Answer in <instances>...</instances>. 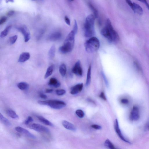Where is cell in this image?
<instances>
[{
  "mask_svg": "<svg viewBox=\"0 0 149 149\" xmlns=\"http://www.w3.org/2000/svg\"><path fill=\"white\" fill-rule=\"evenodd\" d=\"M95 18L94 16L92 14H90L87 17L84 25V34L85 37H91L94 35Z\"/></svg>",
  "mask_w": 149,
  "mask_h": 149,
  "instance_id": "1",
  "label": "cell"
},
{
  "mask_svg": "<svg viewBox=\"0 0 149 149\" xmlns=\"http://www.w3.org/2000/svg\"><path fill=\"white\" fill-rule=\"evenodd\" d=\"M100 46L99 39L96 37H92L87 40L85 44L87 52L92 53L96 52L99 49Z\"/></svg>",
  "mask_w": 149,
  "mask_h": 149,
  "instance_id": "2",
  "label": "cell"
},
{
  "mask_svg": "<svg viewBox=\"0 0 149 149\" xmlns=\"http://www.w3.org/2000/svg\"><path fill=\"white\" fill-rule=\"evenodd\" d=\"M38 103L43 105L48 106L55 109H60L65 107L66 104L64 102L60 100H51L48 101H39Z\"/></svg>",
  "mask_w": 149,
  "mask_h": 149,
  "instance_id": "3",
  "label": "cell"
},
{
  "mask_svg": "<svg viewBox=\"0 0 149 149\" xmlns=\"http://www.w3.org/2000/svg\"><path fill=\"white\" fill-rule=\"evenodd\" d=\"M75 34L73 30L68 34L63 45L65 50L68 53L72 50L75 44Z\"/></svg>",
  "mask_w": 149,
  "mask_h": 149,
  "instance_id": "4",
  "label": "cell"
},
{
  "mask_svg": "<svg viewBox=\"0 0 149 149\" xmlns=\"http://www.w3.org/2000/svg\"><path fill=\"white\" fill-rule=\"evenodd\" d=\"M108 28L111 34L112 42L114 43L118 42L119 41V37L118 34L114 29L112 26L111 22L109 19H107L106 25Z\"/></svg>",
  "mask_w": 149,
  "mask_h": 149,
  "instance_id": "5",
  "label": "cell"
},
{
  "mask_svg": "<svg viewBox=\"0 0 149 149\" xmlns=\"http://www.w3.org/2000/svg\"><path fill=\"white\" fill-rule=\"evenodd\" d=\"M30 128L39 132H44L48 134L50 133V130L46 127L41 125L34 123L30 126Z\"/></svg>",
  "mask_w": 149,
  "mask_h": 149,
  "instance_id": "6",
  "label": "cell"
},
{
  "mask_svg": "<svg viewBox=\"0 0 149 149\" xmlns=\"http://www.w3.org/2000/svg\"><path fill=\"white\" fill-rule=\"evenodd\" d=\"M140 117V111L138 107L134 106L132 109L129 116L130 120L133 121H138Z\"/></svg>",
  "mask_w": 149,
  "mask_h": 149,
  "instance_id": "7",
  "label": "cell"
},
{
  "mask_svg": "<svg viewBox=\"0 0 149 149\" xmlns=\"http://www.w3.org/2000/svg\"><path fill=\"white\" fill-rule=\"evenodd\" d=\"M114 128L116 132L117 135H118L119 138H120L122 140L124 141L126 143L131 144V143L128 140H127L123 135L122 134L120 128L118 121V120L116 119L114 124Z\"/></svg>",
  "mask_w": 149,
  "mask_h": 149,
  "instance_id": "8",
  "label": "cell"
},
{
  "mask_svg": "<svg viewBox=\"0 0 149 149\" xmlns=\"http://www.w3.org/2000/svg\"><path fill=\"white\" fill-rule=\"evenodd\" d=\"M18 30L20 31L24 36L25 42H28L31 38V35L30 31L27 27L24 25L18 28Z\"/></svg>",
  "mask_w": 149,
  "mask_h": 149,
  "instance_id": "9",
  "label": "cell"
},
{
  "mask_svg": "<svg viewBox=\"0 0 149 149\" xmlns=\"http://www.w3.org/2000/svg\"><path fill=\"white\" fill-rule=\"evenodd\" d=\"M72 72L74 74L79 76H82L83 74L82 68L81 67V62L78 60L75 64L72 70Z\"/></svg>",
  "mask_w": 149,
  "mask_h": 149,
  "instance_id": "10",
  "label": "cell"
},
{
  "mask_svg": "<svg viewBox=\"0 0 149 149\" xmlns=\"http://www.w3.org/2000/svg\"><path fill=\"white\" fill-rule=\"evenodd\" d=\"M15 129L18 132L23 134L29 138L33 139H35L36 138V137L33 134L31 133L26 129L22 127H16Z\"/></svg>",
  "mask_w": 149,
  "mask_h": 149,
  "instance_id": "11",
  "label": "cell"
},
{
  "mask_svg": "<svg viewBox=\"0 0 149 149\" xmlns=\"http://www.w3.org/2000/svg\"><path fill=\"white\" fill-rule=\"evenodd\" d=\"M101 33V35L107 38L109 42H112L110 31L106 26L102 29Z\"/></svg>",
  "mask_w": 149,
  "mask_h": 149,
  "instance_id": "12",
  "label": "cell"
},
{
  "mask_svg": "<svg viewBox=\"0 0 149 149\" xmlns=\"http://www.w3.org/2000/svg\"><path fill=\"white\" fill-rule=\"evenodd\" d=\"M83 85L82 83L77 84L71 89L70 93L72 95H75L81 92L82 90Z\"/></svg>",
  "mask_w": 149,
  "mask_h": 149,
  "instance_id": "13",
  "label": "cell"
},
{
  "mask_svg": "<svg viewBox=\"0 0 149 149\" xmlns=\"http://www.w3.org/2000/svg\"><path fill=\"white\" fill-rule=\"evenodd\" d=\"M62 37V34L59 32L56 31L51 34L48 39L51 41H56L60 39Z\"/></svg>",
  "mask_w": 149,
  "mask_h": 149,
  "instance_id": "14",
  "label": "cell"
},
{
  "mask_svg": "<svg viewBox=\"0 0 149 149\" xmlns=\"http://www.w3.org/2000/svg\"><path fill=\"white\" fill-rule=\"evenodd\" d=\"M62 124L64 127L68 130L75 131L76 128L74 124L67 121L64 120L62 122Z\"/></svg>",
  "mask_w": 149,
  "mask_h": 149,
  "instance_id": "15",
  "label": "cell"
},
{
  "mask_svg": "<svg viewBox=\"0 0 149 149\" xmlns=\"http://www.w3.org/2000/svg\"><path fill=\"white\" fill-rule=\"evenodd\" d=\"M30 58V53L28 52H24L21 54L18 60L19 62L23 63L29 59Z\"/></svg>",
  "mask_w": 149,
  "mask_h": 149,
  "instance_id": "16",
  "label": "cell"
},
{
  "mask_svg": "<svg viewBox=\"0 0 149 149\" xmlns=\"http://www.w3.org/2000/svg\"><path fill=\"white\" fill-rule=\"evenodd\" d=\"M132 10L135 13L138 14L140 15L143 14V9L141 7L139 4L135 3H133V6Z\"/></svg>",
  "mask_w": 149,
  "mask_h": 149,
  "instance_id": "17",
  "label": "cell"
},
{
  "mask_svg": "<svg viewBox=\"0 0 149 149\" xmlns=\"http://www.w3.org/2000/svg\"><path fill=\"white\" fill-rule=\"evenodd\" d=\"M48 85L51 87L57 88L60 86L61 84L55 78H51L48 82Z\"/></svg>",
  "mask_w": 149,
  "mask_h": 149,
  "instance_id": "18",
  "label": "cell"
},
{
  "mask_svg": "<svg viewBox=\"0 0 149 149\" xmlns=\"http://www.w3.org/2000/svg\"><path fill=\"white\" fill-rule=\"evenodd\" d=\"M36 117H37L39 121H40L41 122L45 124V125L50 126H54L53 123L51 122L50 121L48 120L47 119L44 118L43 116H37Z\"/></svg>",
  "mask_w": 149,
  "mask_h": 149,
  "instance_id": "19",
  "label": "cell"
},
{
  "mask_svg": "<svg viewBox=\"0 0 149 149\" xmlns=\"http://www.w3.org/2000/svg\"><path fill=\"white\" fill-rule=\"evenodd\" d=\"M0 120L6 126L10 127L11 126V124L10 122L5 117H4L1 113H0Z\"/></svg>",
  "mask_w": 149,
  "mask_h": 149,
  "instance_id": "20",
  "label": "cell"
},
{
  "mask_svg": "<svg viewBox=\"0 0 149 149\" xmlns=\"http://www.w3.org/2000/svg\"><path fill=\"white\" fill-rule=\"evenodd\" d=\"M91 66L90 65L88 69L86 81V86H89L91 83Z\"/></svg>",
  "mask_w": 149,
  "mask_h": 149,
  "instance_id": "21",
  "label": "cell"
},
{
  "mask_svg": "<svg viewBox=\"0 0 149 149\" xmlns=\"http://www.w3.org/2000/svg\"><path fill=\"white\" fill-rule=\"evenodd\" d=\"M18 88L22 90H25L29 88V85L25 82H21L19 83L17 85Z\"/></svg>",
  "mask_w": 149,
  "mask_h": 149,
  "instance_id": "22",
  "label": "cell"
},
{
  "mask_svg": "<svg viewBox=\"0 0 149 149\" xmlns=\"http://www.w3.org/2000/svg\"><path fill=\"white\" fill-rule=\"evenodd\" d=\"M6 112L7 115L12 118L17 119L19 118L16 112L11 109L7 110Z\"/></svg>",
  "mask_w": 149,
  "mask_h": 149,
  "instance_id": "23",
  "label": "cell"
},
{
  "mask_svg": "<svg viewBox=\"0 0 149 149\" xmlns=\"http://www.w3.org/2000/svg\"><path fill=\"white\" fill-rule=\"evenodd\" d=\"M66 66L64 63L61 65L59 68V72L61 75L63 77L65 76L67 73Z\"/></svg>",
  "mask_w": 149,
  "mask_h": 149,
  "instance_id": "24",
  "label": "cell"
},
{
  "mask_svg": "<svg viewBox=\"0 0 149 149\" xmlns=\"http://www.w3.org/2000/svg\"><path fill=\"white\" fill-rule=\"evenodd\" d=\"M55 54V47L54 45H53L50 49L48 52V57L50 59H53L54 57Z\"/></svg>",
  "mask_w": 149,
  "mask_h": 149,
  "instance_id": "25",
  "label": "cell"
},
{
  "mask_svg": "<svg viewBox=\"0 0 149 149\" xmlns=\"http://www.w3.org/2000/svg\"><path fill=\"white\" fill-rule=\"evenodd\" d=\"M54 70V66L53 65H51L47 68L44 76L45 79H47L52 75Z\"/></svg>",
  "mask_w": 149,
  "mask_h": 149,
  "instance_id": "26",
  "label": "cell"
},
{
  "mask_svg": "<svg viewBox=\"0 0 149 149\" xmlns=\"http://www.w3.org/2000/svg\"><path fill=\"white\" fill-rule=\"evenodd\" d=\"M11 26H9L7 27L1 33V35H0L1 37V38H3L8 35L9 31L11 30Z\"/></svg>",
  "mask_w": 149,
  "mask_h": 149,
  "instance_id": "27",
  "label": "cell"
},
{
  "mask_svg": "<svg viewBox=\"0 0 149 149\" xmlns=\"http://www.w3.org/2000/svg\"><path fill=\"white\" fill-rule=\"evenodd\" d=\"M88 5L89 8L93 12L94 15V16L95 18H98L99 17V13L97 10L92 5V4L90 3H88Z\"/></svg>",
  "mask_w": 149,
  "mask_h": 149,
  "instance_id": "28",
  "label": "cell"
},
{
  "mask_svg": "<svg viewBox=\"0 0 149 149\" xmlns=\"http://www.w3.org/2000/svg\"><path fill=\"white\" fill-rule=\"evenodd\" d=\"M104 145L106 147L111 149H115L116 148L111 141L109 139L106 140L104 143Z\"/></svg>",
  "mask_w": 149,
  "mask_h": 149,
  "instance_id": "29",
  "label": "cell"
},
{
  "mask_svg": "<svg viewBox=\"0 0 149 149\" xmlns=\"http://www.w3.org/2000/svg\"><path fill=\"white\" fill-rule=\"evenodd\" d=\"M18 36L17 35H14L9 38V43L11 45L14 44L15 43L18 38Z\"/></svg>",
  "mask_w": 149,
  "mask_h": 149,
  "instance_id": "30",
  "label": "cell"
},
{
  "mask_svg": "<svg viewBox=\"0 0 149 149\" xmlns=\"http://www.w3.org/2000/svg\"><path fill=\"white\" fill-rule=\"evenodd\" d=\"M75 113L80 118H82L85 116V114L83 111L81 109H77Z\"/></svg>",
  "mask_w": 149,
  "mask_h": 149,
  "instance_id": "31",
  "label": "cell"
},
{
  "mask_svg": "<svg viewBox=\"0 0 149 149\" xmlns=\"http://www.w3.org/2000/svg\"><path fill=\"white\" fill-rule=\"evenodd\" d=\"M56 93L58 96H62L64 95L66 93V91L64 89H59L56 90Z\"/></svg>",
  "mask_w": 149,
  "mask_h": 149,
  "instance_id": "32",
  "label": "cell"
},
{
  "mask_svg": "<svg viewBox=\"0 0 149 149\" xmlns=\"http://www.w3.org/2000/svg\"><path fill=\"white\" fill-rule=\"evenodd\" d=\"M72 30L74 31L75 35L77 34L78 30V26L77 22L75 20L74 25Z\"/></svg>",
  "mask_w": 149,
  "mask_h": 149,
  "instance_id": "33",
  "label": "cell"
},
{
  "mask_svg": "<svg viewBox=\"0 0 149 149\" xmlns=\"http://www.w3.org/2000/svg\"><path fill=\"white\" fill-rule=\"evenodd\" d=\"M33 121V119L31 116H29L25 122V123L26 125Z\"/></svg>",
  "mask_w": 149,
  "mask_h": 149,
  "instance_id": "34",
  "label": "cell"
},
{
  "mask_svg": "<svg viewBox=\"0 0 149 149\" xmlns=\"http://www.w3.org/2000/svg\"><path fill=\"white\" fill-rule=\"evenodd\" d=\"M102 77H103V79L104 80L105 83L107 87H109V83L108 82V80H107V78L106 76L104 74V73L103 72H102Z\"/></svg>",
  "mask_w": 149,
  "mask_h": 149,
  "instance_id": "35",
  "label": "cell"
},
{
  "mask_svg": "<svg viewBox=\"0 0 149 149\" xmlns=\"http://www.w3.org/2000/svg\"><path fill=\"white\" fill-rule=\"evenodd\" d=\"M7 18L6 16H2L0 20V25H2L7 21Z\"/></svg>",
  "mask_w": 149,
  "mask_h": 149,
  "instance_id": "36",
  "label": "cell"
},
{
  "mask_svg": "<svg viewBox=\"0 0 149 149\" xmlns=\"http://www.w3.org/2000/svg\"><path fill=\"white\" fill-rule=\"evenodd\" d=\"M92 127L96 130H101L102 128V127L98 125L94 124L91 126Z\"/></svg>",
  "mask_w": 149,
  "mask_h": 149,
  "instance_id": "37",
  "label": "cell"
},
{
  "mask_svg": "<svg viewBox=\"0 0 149 149\" xmlns=\"http://www.w3.org/2000/svg\"><path fill=\"white\" fill-rule=\"evenodd\" d=\"M64 20L66 23L68 25H70V19L67 16H65L64 17Z\"/></svg>",
  "mask_w": 149,
  "mask_h": 149,
  "instance_id": "38",
  "label": "cell"
},
{
  "mask_svg": "<svg viewBox=\"0 0 149 149\" xmlns=\"http://www.w3.org/2000/svg\"><path fill=\"white\" fill-rule=\"evenodd\" d=\"M126 3L130 6L131 9H132L133 6V3L131 2V0H125Z\"/></svg>",
  "mask_w": 149,
  "mask_h": 149,
  "instance_id": "39",
  "label": "cell"
},
{
  "mask_svg": "<svg viewBox=\"0 0 149 149\" xmlns=\"http://www.w3.org/2000/svg\"><path fill=\"white\" fill-rule=\"evenodd\" d=\"M100 97L102 99L105 100V101H106V97L104 92H102L101 93V94L100 95Z\"/></svg>",
  "mask_w": 149,
  "mask_h": 149,
  "instance_id": "40",
  "label": "cell"
},
{
  "mask_svg": "<svg viewBox=\"0 0 149 149\" xmlns=\"http://www.w3.org/2000/svg\"><path fill=\"white\" fill-rule=\"evenodd\" d=\"M121 103L123 104H126L129 103L128 100L127 99H123L121 100Z\"/></svg>",
  "mask_w": 149,
  "mask_h": 149,
  "instance_id": "41",
  "label": "cell"
},
{
  "mask_svg": "<svg viewBox=\"0 0 149 149\" xmlns=\"http://www.w3.org/2000/svg\"><path fill=\"white\" fill-rule=\"evenodd\" d=\"M134 64L135 65L136 68L138 70L140 71L141 70V67L138 63L135 62H134Z\"/></svg>",
  "mask_w": 149,
  "mask_h": 149,
  "instance_id": "42",
  "label": "cell"
},
{
  "mask_svg": "<svg viewBox=\"0 0 149 149\" xmlns=\"http://www.w3.org/2000/svg\"><path fill=\"white\" fill-rule=\"evenodd\" d=\"M15 12L14 11L12 10L10 11L7 14V15L8 16H13Z\"/></svg>",
  "mask_w": 149,
  "mask_h": 149,
  "instance_id": "43",
  "label": "cell"
},
{
  "mask_svg": "<svg viewBox=\"0 0 149 149\" xmlns=\"http://www.w3.org/2000/svg\"><path fill=\"white\" fill-rule=\"evenodd\" d=\"M40 97L41 98L45 99L47 98V95L42 94H41L40 95Z\"/></svg>",
  "mask_w": 149,
  "mask_h": 149,
  "instance_id": "44",
  "label": "cell"
},
{
  "mask_svg": "<svg viewBox=\"0 0 149 149\" xmlns=\"http://www.w3.org/2000/svg\"><path fill=\"white\" fill-rule=\"evenodd\" d=\"M53 91V90L52 89H47L46 90V93H52Z\"/></svg>",
  "mask_w": 149,
  "mask_h": 149,
  "instance_id": "45",
  "label": "cell"
},
{
  "mask_svg": "<svg viewBox=\"0 0 149 149\" xmlns=\"http://www.w3.org/2000/svg\"><path fill=\"white\" fill-rule=\"evenodd\" d=\"M138 1L141 2H142V3H145L146 4V5H147L148 3L147 1V0H138Z\"/></svg>",
  "mask_w": 149,
  "mask_h": 149,
  "instance_id": "46",
  "label": "cell"
},
{
  "mask_svg": "<svg viewBox=\"0 0 149 149\" xmlns=\"http://www.w3.org/2000/svg\"><path fill=\"white\" fill-rule=\"evenodd\" d=\"M6 2L7 3H8L9 2H14V0H6Z\"/></svg>",
  "mask_w": 149,
  "mask_h": 149,
  "instance_id": "47",
  "label": "cell"
},
{
  "mask_svg": "<svg viewBox=\"0 0 149 149\" xmlns=\"http://www.w3.org/2000/svg\"><path fill=\"white\" fill-rule=\"evenodd\" d=\"M70 1H74V0H70Z\"/></svg>",
  "mask_w": 149,
  "mask_h": 149,
  "instance_id": "48",
  "label": "cell"
},
{
  "mask_svg": "<svg viewBox=\"0 0 149 149\" xmlns=\"http://www.w3.org/2000/svg\"><path fill=\"white\" fill-rule=\"evenodd\" d=\"M33 1H35V0H33Z\"/></svg>",
  "mask_w": 149,
  "mask_h": 149,
  "instance_id": "49",
  "label": "cell"
}]
</instances>
